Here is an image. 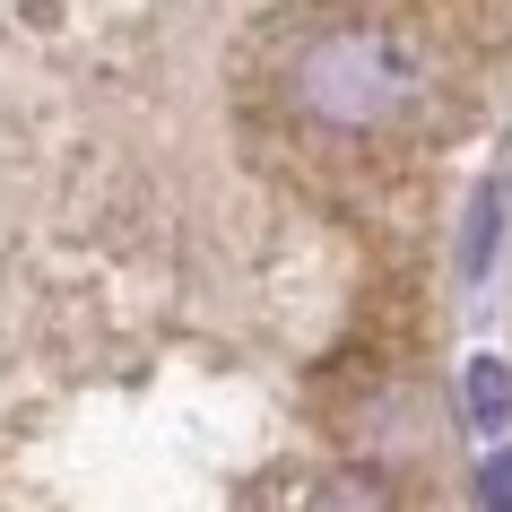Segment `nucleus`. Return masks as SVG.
Instances as JSON below:
<instances>
[{
    "label": "nucleus",
    "instance_id": "1",
    "mask_svg": "<svg viewBox=\"0 0 512 512\" xmlns=\"http://www.w3.org/2000/svg\"><path fill=\"white\" fill-rule=\"evenodd\" d=\"M434 87V44L391 9H330L287 44L278 96L296 122L330 139H382L426 105Z\"/></svg>",
    "mask_w": 512,
    "mask_h": 512
},
{
    "label": "nucleus",
    "instance_id": "2",
    "mask_svg": "<svg viewBox=\"0 0 512 512\" xmlns=\"http://www.w3.org/2000/svg\"><path fill=\"white\" fill-rule=\"evenodd\" d=\"M287 512H400V495L374 469H322V478H304V495Z\"/></svg>",
    "mask_w": 512,
    "mask_h": 512
},
{
    "label": "nucleus",
    "instance_id": "3",
    "mask_svg": "<svg viewBox=\"0 0 512 512\" xmlns=\"http://www.w3.org/2000/svg\"><path fill=\"white\" fill-rule=\"evenodd\" d=\"M504 365H495V356H478V365H469V417H478V426H504Z\"/></svg>",
    "mask_w": 512,
    "mask_h": 512
},
{
    "label": "nucleus",
    "instance_id": "4",
    "mask_svg": "<svg viewBox=\"0 0 512 512\" xmlns=\"http://www.w3.org/2000/svg\"><path fill=\"white\" fill-rule=\"evenodd\" d=\"M486 512H512V460H486Z\"/></svg>",
    "mask_w": 512,
    "mask_h": 512
}]
</instances>
